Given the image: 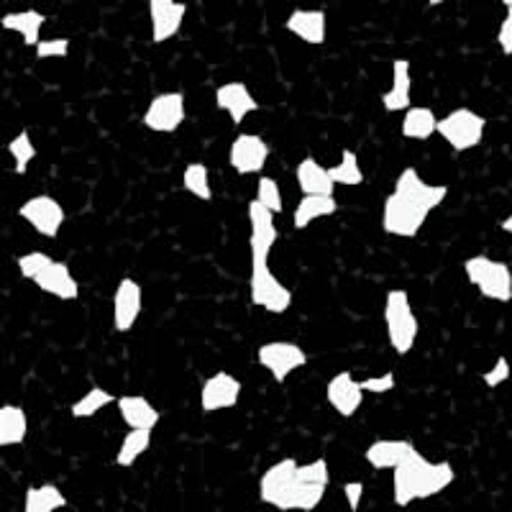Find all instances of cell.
<instances>
[{
	"label": "cell",
	"instance_id": "1",
	"mask_svg": "<svg viewBox=\"0 0 512 512\" xmlns=\"http://www.w3.org/2000/svg\"><path fill=\"white\" fill-rule=\"evenodd\" d=\"M331 484V466L326 459L297 464L285 456L267 466L259 477V502L277 512H315Z\"/></svg>",
	"mask_w": 512,
	"mask_h": 512
},
{
	"label": "cell",
	"instance_id": "2",
	"mask_svg": "<svg viewBox=\"0 0 512 512\" xmlns=\"http://www.w3.org/2000/svg\"><path fill=\"white\" fill-rule=\"evenodd\" d=\"M448 198L446 185H431L415 167H405L395 177L392 192L382 205V231L397 239H415L428 223L431 213Z\"/></svg>",
	"mask_w": 512,
	"mask_h": 512
},
{
	"label": "cell",
	"instance_id": "3",
	"mask_svg": "<svg viewBox=\"0 0 512 512\" xmlns=\"http://www.w3.org/2000/svg\"><path fill=\"white\" fill-rule=\"evenodd\" d=\"M456 482V469L448 461H428L420 451H413L392 472V502L405 510L418 500L443 495Z\"/></svg>",
	"mask_w": 512,
	"mask_h": 512
},
{
	"label": "cell",
	"instance_id": "4",
	"mask_svg": "<svg viewBox=\"0 0 512 512\" xmlns=\"http://www.w3.org/2000/svg\"><path fill=\"white\" fill-rule=\"evenodd\" d=\"M384 331H387V344L397 356H408L418 344L420 323L415 318L410 295L400 287L387 290L384 295Z\"/></svg>",
	"mask_w": 512,
	"mask_h": 512
},
{
	"label": "cell",
	"instance_id": "5",
	"mask_svg": "<svg viewBox=\"0 0 512 512\" xmlns=\"http://www.w3.org/2000/svg\"><path fill=\"white\" fill-rule=\"evenodd\" d=\"M464 274L469 285L489 303H512V269L507 262L487 254H474L464 259Z\"/></svg>",
	"mask_w": 512,
	"mask_h": 512
},
{
	"label": "cell",
	"instance_id": "6",
	"mask_svg": "<svg viewBox=\"0 0 512 512\" xmlns=\"http://www.w3.org/2000/svg\"><path fill=\"white\" fill-rule=\"evenodd\" d=\"M438 136L446 141L456 154L472 152L487 136V118L477 113L474 108L459 105L446 116L438 118Z\"/></svg>",
	"mask_w": 512,
	"mask_h": 512
},
{
	"label": "cell",
	"instance_id": "7",
	"mask_svg": "<svg viewBox=\"0 0 512 512\" xmlns=\"http://www.w3.org/2000/svg\"><path fill=\"white\" fill-rule=\"evenodd\" d=\"M249 300L269 315H282L292 308V290L272 272L269 262H251Z\"/></svg>",
	"mask_w": 512,
	"mask_h": 512
},
{
	"label": "cell",
	"instance_id": "8",
	"mask_svg": "<svg viewBox=\"0 0 512 512\" xmlns=\"http://www.w3.org/2000/svg\"><path fill=\"white\" fill-rule=\"evenodd\" d=\"M256 364L277 384H285L295 372L310 364L308 351L295 341H267L256 349Z\"/></svg>",
	"mask_w": 512,
	"mask_h": 512
},
{
	"label": "cell",
	"instance_id": "9",
	"mask_svg": "<svg viewBox=\"0 0 512 512\" xmlns=\"http://www.w3.org/2000/svg\"><path fill=\"white\" fill-rule=\"evenodd\" d=\"M187 121V98L180 90H167V93H157L149 103H146L144 113H141V123L146 131L152 134H177Z\"/></svg>",
	"mask_w": 512,
	"mask_h": 512
},
{
	"label": "cell",
	"instance_id": "10",
	"mask_svg": "<svg viewBox=\"0 0 512 512\" xmlns=\"http://www.w3.org/2000/svg\"><path fill=\"white\" fill-rule=\"evenodd\" d=\"M16 216L31 231H36L39 236H44L49 241L59 239V231L67 223V210H64V205L57 198H52V195H44V192L41 195H31L29 200L18 205Z\"/></svg>",
	"mask_w": 512,
	"mask_h": 512
},
{
	"label": "cell",
	"instance_id": "11",
	"mask_svg": "<svg viewBox=\"0 0 512 512\" xmlns=\"http://www.w3.org/2000/svg\"><path fill=\"white\" fill-rule=\"evenodd\" d=\"M246 221H249V259L251 262H269L277 239H280L277 216L254 198L246 205Z\"/></svg>",
	"mask_w": 512,
	"mask_h": 512
},
{
	"label": "cell",
	"instance_id": "12",
	"mask_svg": "<svg viewBox=\"0 0 512 512\" xmlns=\"http://www.w3.org/2000/svg\"><path fill=\"white\" fill-rule=\"evenodd\" d=\"M272 146L259 134H236L228 146V167L241 177L262 175L269 164Z\"/></svg>",
	"mask_w": 512,
	"mask_h": 512
},
{
	"label": "cell",
	"instance_id": "13",
	"mask_svg": "<svg viewBox=\"0 0 512 512\" xmlns=\"http://www.w3.org/2000/svg\"><path fill=\"white\" fill-rule=\"evenodd\" d=\"M144 313V287L134 277H121L111 297V326L116 333H131Z\"/></svg>",
	"mask_w": 512,
	"mask_h": 512
},
{
	"label": "cell",
	"instance_id": "14",
	"mask_svg": "<svg viewBox=\"0 0 512 512\" xmlns=\"http://www.w3.org/2000/svg\"><path fill=\"white\" fill-rule=\"evenodd\" d=\"M241 392H244V384L236 374L223 372V369L213 372L200 387V410L205 415L233 410L241 402Z\"/></svg>",
	"mask_w": 512,
	"mask_h": 512
},
{
	"label": "cell",
	"instance_id": "15",
	"mask_svg": "<svg viewBox=\"0 0 512 512\" xmlns=\"http://www.w3.org/2000/svg\"><path fill=\"white\" fill-rule=\"evenodd\" d=\"M364 397H367V392L361 390V379H356L349 369L336 372L328 379L326 400L333 413L341 415V418H354L364 405Z\"/></svg>",
	"mask_w": 512,
	"mask_h": 512
},
{
	"label": "cell",
	"instance_id": "16",
	"mask_svg": "<svg viewBox=\"0 0 512 512\" xmlns=\"http://www.w3.org/2000/svg\"><path fill=\"white\" fill-rule=\"evenodd\" d=\"M154 44H167L182 31L187 16V3L182 0H146Z\"/></svg>",
	"mask_w": 512,
	"mask_h": 512
},
{
	"label": "cell",
	"instance_id": "17",
	"mask_svg": "<svg viewBox=\"0 0 512 512\" xmlns=\"http://www.w3.org/2000/svg\"><path fill=\"white\" fill-rule=\"evenodd\" d=\"M216 108L226 113L233 126H241L251 113L259 111V100L251 95L246 82L231 80L216 88Z\"/></svg>",
	"mask_w": 512,
	"mask_h": 512
},
{
	"label": "cell",
	"instance_id": "18",
	"mask_svg": "<svg viewBox=\"0 0 512 512\" xmlns=\"http://www.w3.org/2000/svg\"><path fill=\"white\" fill-rule=\"evenodd\" d=\"M34 285L44 295L54 297V300H62V303H75L77 297H80V282L72 274L70 264L59 262V259H52L47 267L36 274Z\"/></svg>",
	"mask_w": 512,
	"mask_h": 512
},
{
	"label": "cell",
	"instance_id": "19",
	"mask_svg": "<svg viewBox=\"0 0 512 512\" xmlns=\"http://www.w3.org/2000/svg\"><path fill=\"white\" fill-rule=\"evenodd\" d=\"M285 31L308 47H323L328 39V16L320 8H295L285 18Z\"/></svg>",
	"mask_w": 512,
	"mask_h": 512
},
{
	"label": "cell",
	"instance_id": "20",
	"mask_svg": "<svg viewBox=\"0 0 512 512\" xmlns=\"http://www.w3.org/2000/svg\"><path fill=\"white\" fill-rule=\"evenodd\" d=\"M413 451H418V448L410 438H379L367 446L364 461L372 466L374 472H395Z\"/></svg>",
	"mask_w": 512,
	"mask_h": 512
},
{
	"label": "cell",
	"instance_id": "21",
	"mask_svg": "<svg viewBox=\"0 0 512 512\" xmlns=\"http://www.w3.org/2000/svg\"><path fill=\"white\" fill-rule=\"evenodd\" d=\"M382 108L387 113H405L413 108V64L408 59L392 62V82L382 93Z\"/></svg>",
	"mask_w": 512,
	"mask_h": 512
},
{
	"label": "cell",
	"instance_id": "22",
	"mask_svg": "<svg viewBox=\"0 0 512 512\" xmlns=\"http://www.w3.org/2000/svg\"><path fill=\"white\" fill-rule=\"evenodd\" d=\"M116 408L128 431H154L162 423V413L144 395H121Z\"/></svg>",
	"mask_w": 512,
	"mask_h": 512
},
{
	"label": "cell",
	"instance_id": "23",
	"mask_svg": "<svg viewBox=\"0 0 512 512\" xmlns=\"http://www.w3.org/2000/svg\"><path fill=\"white\" fill-rule=\"evenodd\" d=\"M47 24V16L36 8H24V11H11L0 18L3 31H11L21 39L26 49H36L41 41V29Z\"/></svg>",
	"mask_w": 512,
	"mask_h": 512
},
{
	"label": "cell",
	"instance_id": "24",
	"mask_svg": "<svg viewBox=\"0 0 512 512\" xmlns=\"http://www.w3.org/2000/svg\"><path fill=\"white\" fill-rule=\"evenodd\" d=\"M338 200L333 195H303L292 210V228L308 231L313 223L336 216Z\"/></svg>",
	"mask_w": 512,
	"mask_h": 512
},
{
	"label": "cell",
	"instance_id": "25",
	"mask_svg": "<svg viewBox=\"0 0 512 512\" xmlns=\"http://www.w3.org/2000/svg\"><path fill=\"white\" fill-rule=\"evenodd\" d=\"M438 134V116L433 108L428 105H413L408 111L402 113V123H400V136L408 141H431L433 136Z\"/></svg>",
	"mask_w": 512,
	"mask_h": 512
},
{
	"label": "cell",
	"instance_id": "26",
	"mask_svg": "<svg viewBox=\"0 0 512 512\" xmlns=\"http://www.w3.org/2000/svg\"><path fill=\"white\" fill-rule=\"evenodd\" d=\"M295 177L303 195H333L336 192V182H333L331 172L315 157H305L303 162L297 164Z\"/></svg>",
	"mask_w": 512,
	"mask_h": 512
},
{
	"label": "cell",
	"instance_id": "27",
	"mask_svg": "<svg viewBox=\"0 0 512 512\" xmlns=\"http://www.w3.org/2000/svg\"><path fill=\"white\" fill-rule=\"evenodd\" d=\"M29 438V415L21 405L0 408V448H13Z\"/></svg>",
	"mask_w": 512,
	"mask_h": 512
},
{
	"label": "cell",
	"instance_id": "28",
	"mask_svg": "<svg viewBox=\"0 0 512 512\" xmlns=\"http://www.w3.org/2000/svg\"><path fill=\"white\" fill-rule=\"evenodd\" d=\"M67 507V497L52 482L36 484L24 492V510L21 512H59Z\"/></svg>",
	"mask_w": 512,
	"mask_h": 512
},
{
	"label": "cell",
	"instance_id": "29",
	"mask_svg": "<svg viewBox=\"0 0 512 512\" xmlns=\"http://www.w3.org/2000/svg\"><path fill=\"white\" fill-rule=\"evenodd\" d=\"M118 397H113V392H108L105 387H90L88 392H82L75 402L70 405V415L75 420H90L95 415L103 413L105 408L116 405Z\"/></svg>",
	"mask_w": 512,
	"mask_h": 512
},
{
	"label": "cell",
	"instance_id": "30",
	"mask_svg": "<svg viewBox=\"0 0 512 512\" xmlns=\"http://www.w3.org/2000/svg\"><path fill=\"white\" fill-rule=\"evenodd\" d=\"M336 187H359L364 185L367 175H364V167L359 162V154L354 149H344L341 152V159H338L333 167H328Z\"/></svg>",
	"mask_w": 512,
	"mask_h": 512
},
{
	"label": "cell",
	"instance_id": "31",
	"mask_svg": "<svg viewBox=\"0 0 512 512\" xmlns=\"http://www.w3.org/2000/svg\"><path fill=\"white\" fill-rule=\"evenodd\" d=\"M152 438H154V431H128L126 436H123L121 448H118L116 466H121V469H131V466H134L136 461H139L149 448H152Z\"/></svg>",
	"mask_w": 512,
	"mask_h": 512
},
{
	"label": "cell",
	"instance_id": "32",
	"mask_svg": "<svg viewBox=\"0 0 512 512\" xmlns=\"http://www.w3.org/2000/svg\"><path fill=\"white\" fill-rule=\"evenodd\" d=\"M6 149L13 159V172H16V175H26L31 164L36 162V157H39V149H36L34 139H31L29 128H21V131L8 141Z\"/></svg>",
	"mask_w": 512,
	"mask_h": 512
},
{
	"label": "cell",
	"instance_id": "33",
	"mask_svg": "<svg viewBox=\"0 0 512 512\" xmlns=\"http://www.w3.org/2000/svg\"><path fill=\"white\" fill-rule=\"evenodd\" d=\"M182 190L190 192L192 198L210 203L213 200V185H210V169L203 162H190L182 169Z\"/></svg>",
	"mask_w": 512,
	"mask_h": 512
},
{
	"label": "cell",
	"instance_id": "34",
	"mask_svg": "<svg viewBox=\"0 0 512 512\" xmlns=\"http://www.w3.org/2000/svg\"><path fill=\"white\" fill-rule=\"evenodd\" d=\"M256 200H259L264 208L272 210L274 216H282V213H285V195H282L280 182L274 180V177L259 175V180H256Z\"/></svg>",
	"mask_w": 512,
	"mask_h": 512
},
{
	"label": "cell",
	"instance_id": "35",
	"mask_svg": "<svg viewBox=\"0 0 512 512\" xmlns=\"http://www.w3.org/2000/svg\"><path fill=\"white\" fill-rule=\"evenodd\" d=\"M49 262H52V256H49L47 251L31 249V251H26V254L18 256V259H16V267H18V274H21V280L34 282V280H36V274H39L41 269L47 267Z\"/></svg>",
	"mask_w": 512,
	"mask_h": 512
},
{
	"label": "cell",
	"instance_id": "36",
	"mask_svg": "<svg viewBox=\"0 0 512 512\" xmlns=\"http://www.w3.org/2000/svg\"><path fill=\"white\" fill-rule=\"evenodd\" d=\"M70 47L72 41L67 39V36H57V39H41L39 47L34 49V57L36 59H64L67 54H70Z\"/></svg>",
	"mask_w": 512,
	"mask_h": 512
},
{
	"label": "cell",
	"instance_id": "37",
	"mask_svg": "<svg viewBox=\"0 0 512 512\" xmlns=\"http://www.w3.org/2000/svg\"><path fill=\"white\" fill-rule=\"evenodd\" d=\"M510 377H512L510 359H507V356H497L495 364L482 374V382L487 390H497V387H502Z\"/></svg>",
	"mask_w": 512,
	"mask_h": 512
},
{
	"label": "cell",
	"instance_id": "38",
	"mask_svg": "<svg viewBox=\"0 0 512 512\" xmlns=\"http://www.w3.org/2000/svg\"><path fill=\"white\" fill-rule=\"evenodd\" d=\"M395 387H397V377L392 369L361 379V390L367 392V395H387V392H392Z\"/></svg>",
	"mask_w": 512,
	"mask_h": 512
},
{
	"label": "cell",
	"instance_id": "39",
	"mask_svg": "<svg viewBox=\"0 0 512 512\" xmlns=\"http://www.w3.org/2000/svg\"><path fill=\"white\" fill-rule=\"evenodd\" d=\"M344 500L349 505V512H359L361 502H364V495H367V487L359 479H351V482H344Z\"/></svg>",
	"mask_w": 512,
	"mask_h": 512
},
{
	"label": "cell",
	"instance_id": "40",
	"mask_svg": "<svg viewBox=\"0 0 512 512\" xmlns=\"http://www.w3.org/2000/svg\"><path fill=\"white\" fill-rule=\"evenodd\" d=\"M497 47L505 57H512V8H507L500 29H497Z\"/></svg>",
	"mask_w": 512,
	"mask_h": 512
},
{
	"label": "cell",
	"instance_id": "41",
	"mask_svg": "<svg viewBox=\"0 0 512 512\" xmlns=\"http://www.w3.org/2000/svg\"><path fill=\"white\" fill-rule=\"evenodd\" d=\"M500 228H502V231L510 233V236H512V213H510V216L502 218V221H500Z\"/></svg>",
	"mask_w": 512,
	"mask_h": 512
},
{
	"label": "cell",
	"instance_id": "42",
	"mask_svg": "<svg viewBox=\"0 0 512 512\" xmlns=\"http://www.w3.org/2000/svg\"><path fill=\"white\" fill-rule=\"evenodd\" d=\"M443 3H446V0H428V6H431V8H438V6H443Z\"/></svg>",
	"mask_w": 512,
	"mask_h": 512
},
{
	"label": "cell",
	"instance_id": "43",
	"mask_svg": "<svg viewBox=\"0 0 512 512\" xmlns=\"http://www.w3.org/2000/svg\"><path fill=\"white\" fill-rule=\"evenodd\" d=\"M500 3H502V6H505V8H512V0H500Z\"/></svg>",
	"mask_w": 512,
	"mask_h": 512
},
{
	"label": "cell",
	"instance_id": "44",
	"mask_svg": "<svg viewBox=\"0 0 512 512\" xmlns=\"http://www.w3.org/2000/svg\"><path fill=\"white\" fill-rule=\"evenodd\" d=\"M382 3H405V0H382Z\"/></svg>",
	"mask_w": 512,
	"mask_h": 512
}]
</instances>
